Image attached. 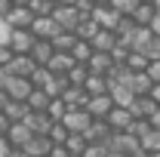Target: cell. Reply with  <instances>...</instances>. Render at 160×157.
<instances>
[{
    "instance_id": "cell-37",
    "label": "cell",
    "mask_w": 160,
    "mask_h": 157,
    "mask_svg": "<svg viewBox=\"0 0 160 157\" xmlns=\"http://www.w3.org/2000/svg\"><path fill=\"white\" fill-rule=\"evenodd\" d=\"M49 80H52V71H49V68H37V71H34V77H31V83H34L37 89H43Z\"/></svg>"
},
{
    "instance_id": "cell-21",
    "label": "cell",
    "mask_w": 160,
    "mask_h": 157,
    "mask_svg": "<svg viewBox=\"0 0 160 157\" xmlns=\"http://www.w3.org/2000/svg\"><path fill=\"white\" fill-rule=\"evenodd\" d=\"M111 99H114L117 108H132L136 105V93L129 86H117V83H111Z\"/></svg>"
},
{
    "instance_id": "cell-27",
    "label": "cell",
    "mask_w": 160,
    "mask_h": 157,
    "mask_svg": "<svg viewBox=\"0 0 160 157\" xmlns=\"http://www.w3.org/2000/svg\"><path fill=\"white\" fill-rule=\"evenodd\" d=\"M99 31H102V28H99V25H96V19H92V16H86V19L80 22V28H77V31H74V34H77L80 40H86V43H89V40L96 37Z\"/></svg>"
},
{
    "instance_id": "cell-52",
    "label": "cell",
    "mask_w": 160,
    "mask_h": 157,
    "mask_svg": "<svg viewBox=\"0 0 160 157\" xmlns=\"http://www.w3.org/2000/svg\"><path fill=\"white\" fill-rule=\"evenodd\" d=\"M56 6H77V0H56Z\"/></svg>"
},
{
    "instance_id": "cell-19",
    "label": "cell",
    "mask_w": 160,
    "mask_h": 157,
    "mask_svg": "<svg viewBox=\"0 0 160 157\" xmlns=\"http://www.w3.org/2000/svg\"><path fill=\"white\" fill-rule=\"evenodd\" d=\"M89 43H92V49H96V53H114V46L120 43V37L114 34V31H99Z\"/></svg>"
},
{
    "instance_id": "cell-25",
    "label": "cell",
    "mask_w": 160,
    "mask_h": 157,
    "mask_svg": "<svg viewBox=\"0 0 160 157\" xmlns=\"http://www.w3.org/2000/svg\"><path fill=\"white\" fill-rule=\"evenodd\" d=\"M3 114L12 120V123H25V120L31 117V108H28V102H9V108Z\"/></svg>"
},
{
    "instance_id": "cell-24",
    "label": "cell",
    "mask_w": 160,
    "mask_h": 157,
    "mask_svg": "<svg viewBox=\"0 0 160 157\" xmlns=\"http://www.w3.org/2000/svg\"><path fill=\"white\" fill-rule=\"evenodd\" d=\"M83 89H86L92 99H96V96H108V93H111V80H108V77H96V74H92V77L86 80Z\"/></svg>"
},
{
    "instance_id": "cell-32",
    "label": "cell",
    "mask_w": 160,
    "mask_h": 157,
    "mask_svg": "<svg viewBox=\"0 0 160 157\" xmlns=\"http://www.w3.org/2000/svg\"><path fill=\"white\" fill-rule=\"evenodd\" d=\"M31 9H34V16H37V19H46V16H52V13H56V0H34V3H31Z\"/></svg>"
},
{
    "instance_id": "cell-56",
    "label": "cell",
    "mask_w": 160,
    "mask_h": 157,
    "mask_svg": "<svg viewBox=\"0 0 160 157\" xmlns=\"http://www.w3.org/2000/svg\"><path fill=\"white\" fill-rule=\"evenodd\" d=\"M108 157H129V154H108Z\"/></svg>"
},
{
    "instance_id": "cell-54",
    "label": "cell",
    "mask_w": 160,
    "mask_h": 157,
    "mask_svg": "<svg viewBox=\"0 0 160 157\" xmlns=\"http://www.w3.org/2000/svg\"><path fill=\"white\" fill-rule=\"evenodd\" d=\"M12 3H16V6H31L34 0H12Z\"/></svg>"
},
{
    "instance_id": "cell-2",
    "label": "cell",
    "mask_w": 160,
    "mask_h": 157,
    "mask_svg": "<svg viewBox=\"0 0 160 157\" xmlns=\"http://www.w3.org/2000/svg\"><path fill=\"white\" fill-rule=\"evenodd\" d=\"M52 19H56V25H59L62 31H77V28H80V22L86 19V16H80V9H77V6H56Z\"/></svg>"
},
{
    "instance_id": "cell-14",
    "label": "cell",
    "mask_w": 160,
    "mask_h": 157,
    "mask_svg": "<svg viewBox=\"0 0 160 157\" xmlns=\"http://www.w3.org/2000/svg\"><path fill=\"white\" fill-rule=\"evenodd\" d=\"M114 108H117V105H114L111 93H108V96H96L92 102H89V114H92L96 120H108V114H111Z\"/></svg>"
},
{
    "instance_id": "cell-17",
    "label": "cell",
    "mask_w": 160,
    "mask_h": 157,
    "mask_svg": "<svg viewBox=\"0 0 160 157\" xmlns=\"http://www.w3.org/2000/svg\"><path fill=\"white\" fill-rule=\"evenodd\" d=\"M74 65H77V62H74V56H68V53H56V59L49 62L46 68H49L56 77H68V74L74 71Z\"/></svg>"
},
{
    "instance_id": "cell-31",
    "label": "cell",
    "mask_w": 160,
    "mask_h": 157,
    "mask_svg": "<svg viewBox=\"0 0 160 157\" xmlns=\"http://www.w3.org/2000/svg\"><path fill=\"white\" fill-rule=\"evenodd\" d=\"M65 148L71 151V157H83V154H86V148H89V142H86V136H71Z\"/></svg>"
},
{
    "instance_id": "cell-16",
    "label": "cell",
    "mask_w": 160,
    "mask_h": 157,
    "mask_svg": "<svg viewBox=\"0 0 160 157\" xmlns=\"http://www.w3.org/2000/svg\"><path fill=\"white\" fill-rule=\"evenodd\" d=\"M52 148H56V145H52V139H49V136H34L28 145H25L28 157H49V154H52Z\"/></svg>"
},
{
    "instance_id": "cell-40",
    "label": "cell",
    "mask_w": 160,
    "mask_h": 157,
    "mask_svg": "<svg viewBox=\"0 0 160 157\" xmlns=\"http://www.w3.org/2000/svg\"><path fill=\"white\" fill-rule=\"evenodd\" d=\"M145 56H148L151 62H160V37H157V34H154V43L148 46V53H145Z\"/></svg>"
},
{
    "instance_id": "cell-51",
    "label": "cell",
    "mask_w": 160,
    "mask_h": 157,
    "mask_svg": "<svg viewBox=\"0 0 160 157\" xmlns=\"http://www.w3.org/2000/svg\"><path fill=\"white\" fill-rule=\"evenodd\" d=\"M151 31H154V34L160 37V13H157V19H154V25H151Z\"/></svg>"
},
{
    "instance_id": "cell-43",
    "label": "cell",
    "mask_w": 160,
    "mask_h": 157,
    "mask_svg": "<svg viewBox=\"0 0 160 157\" xmlns=\"http://www.w3.org/2000/svg\"><path fill=\"white\" fill-rule=\"evenodd\" d=\"M9 37H12V28L0 19V46H3V43H9Z\"/></svg>"
},
{
    "instance_id": "cell-3",
    "label": "cell",
    "mask_w": 160,
    "mask_h": 157,
    "mask_svg": "<svg viewBox=\"0 0 160 157\" xmlns=\"http://www.w3.org/2000/svg\"><path fill=\"white\" fill-rule=\"evenodd\" d=\"M62 123L68 126L71 136H86V129L96 123V117H92L89 111H68V117L62 120Z\"/></svg>"
},
{
    "instance_id": "cell-10",
    "label": "cell",
    "mask_w": 160,
    "mask_h": 157,
    "mask_svg": "<svg viewBox=\"0 0 160 157\" xmlns=\"http://www.w3.org/2000/svg\"><path fill=\"white\" fill-rule=\"evenodd\" d=\"M6 93H9L12 102H28L31 93H34V83H31V80H25V77H12L9 83H6Z\"/></svg>"
},
{
    "instance_id": "cell-44",
    "label": "cell",
    "mask_w": 160,
    "mask_h": 157,
    "mask_svg": "<svg viewBox=\"0 0 160 157\" xmlns=\"http://www.w3.org/2000/svg\"><path fill=\"white\" fill-rule=\"evenodd\" d=\"M12 9H16V3H12V0H0V19H3V22H6V16H9Z\"/></svg>"
},
{
    "instance_id": "cell-34",
    "label": "cell",
    "mask_w": 160,
    "mask_h": 157,
    "mask_svg": "<svg viewBox=\"0 0 160 157\" xmlns=\"http://www.w3.org/2000/svg\"><path fill=\"white\" fill-rule=\"evenodd\" d=\"M111 6L117 9L120 16H129V19H132V13H136V9L142 6V0H114Z\"/></svg>"
},
{
    "instance_id": "cell-35",
    "label": "cell",
    "mask_w": 160,
    "mask_h": 157,
    "mask_svg": "<svg viewBox=\"0 0 160 157\" xmlns=\"http://www.w3.org/2000/svg\"><path fill=\"white\" fill-rule=\"evenodd\" d=\"M46 114L56 120V123H62V120L68 117V105H65L62 99H52V105H49V111H46Z\"/></svg>"
},
{
    "instance_id": "cell-45",
    "label": "cell",
    "mask_w": 160,
    "mask_h": 157,
    "mask_svg": "<svg viewBox=\"0 0 160 157\" xmlns=\"http://www.w3.org/2000/svg\"><path fill=\"white\" fill-rule=\"evenodd\" d=\"M12 80V74H9V68L6 65H0V89H6V83Z\"/></svg>"
},
{
    "instance_id": "cell-30",
    "label": "cell",
    "mask_w": 160,
    "mask_h": 157,
    "mask_svg": "<svg viewBox=\"0 0 160 157\" xmlns=\"http://www.w3.org/2000/svg\"><path fill=\"white\" fill-rule=\"evenodd\" d=\"M92 77L89 74V65H74V71L68 74V80H71V86H86V80Z\"/></svg>"
},
{
    "instance_id": "cell-8",
    "label": "cell",
    "mask_w": 160,
    "mask_h": 157,
    "mask_svg": "<svg viewBox=\"0 0 160 157\" xmlns=\"http://www.w3.org/2000/svg\"><path fill=\"white\" fill-rule=\"evenodd\" d=\"M31 31H34V37H37V40H56V37L62 34V28L56 25L52 16H46V19H34Z\"/></svg>"
},
{
    "instance_id": "cell-53",
    "label": "cell",
    "mask_w": 160,
    "mask_h": 157,
    "mask_svg": "<svg viewBox=\"0 0 160 157\" xmlns=\"http://www.w3.org/2000/svg\"><path fill=\"white\" fill-rule=\"evenodd\" d=\"M151 99H154V102L160 105V86H154V89H151Z\"/></svg>"
},
{
    "instance_id": "cell-18",
    "label": "cell",
    "mask_w": 160,
    "mask_h": 157,
    "mask_svg": "<svg viewBox=\"0 0 160 157\" xmlns=\"http://www.w3.org/2000/svg\"><path fill=\"white\" fill-rule=\"evenodd\" d=\"M157 3H142L139 9H136V13H132V22H136V25H139V28H151V25H154V19H157Z\"/></svg>"
},
{
    "instance_id": "cell-42",
    "label": "cell",
    "mask_w": 160,
    "mask_h": 157,
    "mask_svg": "<svg viewBox=\"0 0 160 157\" xmlns=\"http://www.w3.org/2000/svg\"><path fill=\"white\" fill-rule=\"evenodd\" d=\"M9 129H12V120H9L6 114H3V111H0V139H6V136H9Z\"/></svg>"
},
{
    "instance_id": "cell-46",
    "label": "cell",
    "mask_w": 160,
    "mask_h": 157,
    "mask_svg": "<svg viewBox=\"0 0 160 157\" xmlns=\"http://www.w3.org/2000/svg\"><path fill=\"white\" fill-rule=\"evenodd\" d=\"M49 157H71V151H68L65 145H56V148H52V154H49Z\"/></svg>"
},
{
    "instance_id": "cell-49",
    "label": "cell",
    "mask_w": 160,
    "mask_h": 157,
    "mask_svg": "<svg viewBox=\"0 0 160 157\" xmlns=\"http://www.w3.org/2000/svg\"><path fill=\"white\" fill-rule=\"evenodd\" d=\"M9 154V142H6V139H0V157H6Z\"/></svg>"
},
{
    "instance_id": "cell-28",
    "label": "cell",
    "mask_w": 160,
    "mask_h": 157,
    "mask_svg": "<svg viewBox=\"0 0 160 157\" xmlns=\"http://www.w3.org/2000/svg\"><path fill=\"white\" fill-rule=\"evenodd\" d=\"M129 89L136 93V99H142V96H151L154 83H151V77H148V74H136V77H132V86H129Z\"/></svg>"
},
{
    "instance_id": "cell-20",
    "label": "cell",
    "mask_w": 160,
    "mask_h": 157,
    "mask_svg": "<svg viewBox=\"0 0 160 157\" xmlns=\"http://www.w3.org/2000/svg\"><path fill=\"white\" fill-rule=\"evenodd\" d=\"M31 59L37 62L40 68H46L49 62L56 59V46H52L49 40H37V46H34V53H31Z\"/></svg>"
},
{
    "instance_id": "cell-13",
    "label": "cell",
    "mask_w": 160,
    "mask_h": 157,
    "mask_svg": "<svg viewBox=\"0 0 160 157\" xmlns=\"http://www.w3.org/2000/svg\"><path fill=\"white\" fill-rule=\"evenodd\" d=\"M111 136H114V129L108 126V120H96V123L86 129V142H89V145H108Z\"/></svg>"
},
{
    "instance_id": "cell-26",
    "label": "cell",
    "mask_w": 160,
    "mask_h": 157,
    "mask_svg": "<svg viewBox=\"0 0 160 157\" xmlns=\"http://www.w3.org/2000/svg\"><path fill=\"white\" fill-rule=\"evenodd\" d=\"M43 89H46V93H49L52 99H62L65 93H68V89H71V80H68V77H56V74H52V80H49Z\"/></svg>"
},
{
    "instance_id": "cell-5",
    "label": "cell",
    "mask_w": 160,
    "mask_h": 157,
    "mask_svg": "<svg viewBox=\"0 0 160 157\" xmlns=\"http://www.w3.org/2000/svg\"><path fill=\"white\" fill-rule=\"evenodd\" d=\"M34 46H37L34 31H12V37H9V49H12L16 56H31Z\"/></svg>"
},
{
    "instance_id": "cell-22",
    "label": "cell",
    "mask_w": 160,
    "mask_h": 157,
    "mask_svg": "<svg viewBox=\"0 0 160 157\" xmlns=\"http://www.w3.org/2000/svg\"><path fill=\"white\" fill-rule=\"evenodd\" d=\"M49 105H52V96H49L46 89H37V86H34V93L28 99V108L37 111V114H43V111H49Z\"/></svg>"
},
{
    "instance_id": "cell-55",
    "label": "cell",
    "mask_w": 160,
    "mask_h": 157,
    "mask_svg": "<svg viewBox=\"0 0 160 157\" xmlns=\"http://www.w3.org/2000/svg\"><path fill=\"white\" fill-rule=\"evenodd\" d=\"M114 0H96V6H111Z\"/></svg>"
},
{
    "instance_id": "cell-38",
    "label": "cell",
    "mask_w": 160,
    "mask_h": 157,
    "mask_svg": "<svg viewBox=\"0 0 160 157\" xmlns=\"http://www.w3.org/2000/svg\"><path fill=\"white\" fill-rule=\"evenodd\" d=\"M145 74H148V77H151V83H154V86H160V62H151V65H148V71H145Z\"/></svg>"
},
{
    "instance_id": "cell-4",
    "label": "cell",
    "mask_w": 160,
    "mask_h": 157,
    "mask_svg": "<svg viewBox=\"0 0 160 157\" xmlns=\"http://www.w3.org/2000/svg\"><path fill=\"white\" fill-rule=\"evenodd\" d=\"M34 9L31 6H16L9 16H6V25L12 28V31H31V25H34Z\"/></svg>"
},
{
    "instance_id": "cell-29",
    "label": "cell",
    "mask_w": 160,
    "mask_h": 157,
    "mask_svg": "<svg viewBox=\"0 0 160 157\" xmlns=\"http://www.w3.org/2000/svg\"><path fill=\"white\" fill-rule=\"evenodd\" d=\"M71 56H74V62H77V65H86V62H89L92 56H96V49H92V43H86V40H80L77 46L71 49Z\"/></svg>"
},
{
    "instance_id": "cell-48",
    "label": "cell",
    "mask_w": 160,
    "mask_h": 157,
    "mask_svg": "<svg viewBox=\"0 0 160 157\" xmlns=\"http://www.w3.org/2000/svg\"><path fill=\"white\" fill-rule=\"evenodd\" d=\"M6 157H28V151H25V148H9Z\"/></svg>"
},
{
    "instance_id": "cell-23",
    "label": "cell",
    "mask_w": 160,
    "mask_h": 157,
    "mask_svg": "<svg viewBox=\"0 0 160 157\" xmlns=\"http://www.w3.org/2000/svg\"><path fill=\"white\" fill-rule=\"evenodd\" d=\"M49 43L56 46V53H68V56H71V49H74V46L80 43V37L74 34V31H62L59 37H56V40H49Z\"/></svg>"
},
{
    "instance_id": "cell-7",
    "label": "cell",
    "mask_w": 160,
    "mask_h": 157,
    "mask_svg": "<svg viewBox=\"0 0 160 157\" xmlns=\"http://www.w3.org/2000/svg\"><path fill=\"white\" fill-rule=\"evenodd\" d=\"M6 68H9V74H12V77H25V80H31V77H34V71H37L40 65L31 59V56H16V59L9 62Z\"/></svg>"
},
{
    "instance_id": "cell-6",
    "label": "cell",
    "mask_w": 160,
    "mask_h": 157,
    "mask_svg": "<svg viewBox=\"0 0 160 157\" xmlns=\"http://www.w3.org/2000/svg\"><path fill=\"white\" fill-rule=\"evenodd\" d=\"M92 19H96V25H99L102 31H117V25L123 22V16H120L114 6H96Z\"/></svg>"
},
{
    "instance_id": "cell-57",
    "label": "cell",
    "mask_w": 160,
    "mask_h": 157,
    "mask_svg": "<svg viewBox=\"0 0 160 157\" xmlns=\"http://www.w3.org/2000/svg\"><path fill=\"white\" fill-rule=\"evenodd\" d=\"M142 3H157V0H142Z\"/></svg>"
},
{
    "instance_id": "cell-39",
    "label": "cell",
    "mask_w": 160,
    "mask_h": 157,
    "mask_svg": "<svg viewBox=\"0 0 160 157\" xmlns=\"http://www.w3.org/2000/svg\"><path fill=\"white\" fill-rule=\"evenodd\" d=\"M108 154H111V151H108L105 145H89V148H86V154H83V157H108Z\"/></svg>"
},
{
    "instance_id": "cell-11",
    "label": "cell",
    "mask_w": 160,
    "mask_h": 157,
    "mask_svg": "<svg viewBox=\"0 0 160 157\" xmlns=\"http://www.w3.org/2000/svg\"><path fill=\"white\" fill-rule=\"evenodd\" d=\"M132 111L129 108H114L111 114H108V126L114 129V133H129V126H132Z\"/></svg>"
},
{
    "instance_id": "cell-50",
    "label": "cell",
    "mask_w": 160,
    "mask_h": 157,
    "mask_svg": "<svg viewBox=\"0 0 160 157\" xmlns=\"http://www.w3.org/2000/svg\"><path fill=\"white\" fill-rule=\"evenodd\" d=\"M151 126H154V129H160V108L154 111V117H151Z\"/></svg>"
},
{
    "instance_id": "cell-36",
    "label": "cell",
    "mask_w": 160,
    "mask_h": 157,
    "mask_svg": "<svg viewBox=\"0 0 160 157\" xmlns=\"http://www.w3.org/2000/svg\"><path fill=\"white\" fill-rule=\"evenodd\" d=\"M49 139H52V145H68L71 133H68V126H65V123H56V126H52V133H49Z\"/></svg>"
},
{
    "instance_id": "cell-47",
    "label": "cell",
    "mask_w": 160,
    "mask_h": 157,
    "mask_svg": "<svg viewBox=\"0 0 160 157\" xmlns=\"http://www.w3.org/2000/svg\"><path fill=\"white\" fill-rule=\"evenodd\" d=\"M9 102H12L9 93H6V89H0V111H6V108H9Z\"/></svg>"
},
{
    "instance_id": "cell-33",
    "label": "cell",
    "mask_w": 160,
    "mask_h": 157,
    "mask_svg": "<svg viewBox=\"0 0 160 157\" xmlns=\"http://www.w3.org/2000/svg\"><path fill=\"white\" fill-rule=\"evenodd\" d=\"M142 148H145L148 154H160V129H151L148 136L142 139Z\"/></svg>"
},
{
    "instance_id": "cell-1",
    "label": "cell",
    "mask_w": 160,
    "mask_h": 157,
    "mask_svg": "<svg viewBox=\"0 0 160 157\" xmlns=\"http://www.w3.org/2000/svg\"><path fill=\"white\" fill-rule=\"evenodd\" d=\"M111 154H129V157H136L142 151V142L136 136H129V133H114V136L108 139V145H105Z\"/></svg>"
},
{
    "instance_id": "cell-9",
    "label": "cell",
    "mask_w": 160,
    "mask_h": 157,
    "mask_svg": "<svg viewBox=\"0 0 160 157\" xmlns=\"http://www.w3.org/2000/svg\"><path fill=\"white\" fill-rule=\"evenodd\" d=\"M86 65H89V74H96V77H108V74L114 71V65H117V62H114L111 53H96Z\"/></svg>"
},
{
    "instance_id": "cell-41",
    "label": "cell",
    "mask_w": 160,
    "mask_h": 157,
    "mask_svg": "<svg viewBox=\"0 0 160 157\" xmlns=\"http://www.w3.org/2000/svg\"><path fill=\"white\" fill-rule=\"evenodd\" d=\"M12 59H16V53L9 49V43H3V46H0V65H9Z\"/></svg>"
},
{
    "instance_id": "cell-15",
    "label": "cell",
    "mask_w": 160,
    "mask_h": 157,
    "mask_svg": "<svg viewBox=\"0 0 160 157\" xmlns=\"http://www.w3.org/2000/svg\"><path fill=\"white\" fill-rule=\"evenodd\" d=\"M31 139H34V133H31L28 123H12V129H9L6 142H9V148H25Z\"/></svg>"
},
{
    "instance_id": "cell-12",
    "label": "cell",
    "mask_w": 160,
    "mask_h": 157,
    "mask_svg": "<svg viewBox=\"0 0 160 157\" xmlns=\"http://www.w3.org/2000/svg\"><path fill=\"white\" fill-rule=\"evenodd\" d=\"M25 123L31 126V133H34V136H49V133H52V126H56V120L49 117L46 111H43V114H37V111H31V117L25 120Z\"/></svg>"
}]
</instances>
